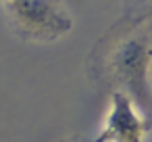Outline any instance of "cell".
<instances>
[{"label":"cell","instance_id":"cell-4","mask_svg":"<svg viewBox=\"0 0 152 142\" xmlns=\"http://www.w3.org/2000/svg\"><path fill=\"white\" fill-rule=\"evenodd\" d=\"M125 19H152V0H125Z\"/></svg>","mask_w":152,"mask_h":142},{"label":"cell","instance_id":"cell-2","mask_svg":"<svg viewBox=\"0 0 152 142\" xmlns=\"http://www.w3.org/2000/svg\"><path fill=\"white\" fill-rule=\"evenodd\" d=\"M11 32L27 44H52L67 38L75 17L65 0H13L2 4Z\"/></svg>","mask_w":152,"mask_h":142},{"label":"cell","instance_id":"cell-1","mask_svg":"<svg viewBox=\"0 0 152 142\" xmlns=\"http://www.w3.org/2000/svg\"><path fill=\"white\" fill-rule=\"evenodd\" d=\"M100 67L113 90L129 94L152 117V19L123 17L106 40Z\"/></svg>","mask_w":152,"mask_h":142},{"label":"cell","instance_id":"cell-5","mask_svg":"<svg viewBox=\"0 0 152 142\" xmlns=\"http://www.w3.org/2000/svg\"><path fill=\"white\" fill-rule=\"evenodd\" d=\"M65 142H81V140H79V138H77V136H71V138H67V140H65Z\"/></svg>","mask_w":152,"mask_h":142},{"label":"cell","instance_id":"cell-3","mask_svg":"<svg viewBox=\"0 0 152 142\" xmlns=\"http://www.w3.org/2000/svg\"><path fill=\"white\" fill-rule=\"evenodd\" d=\"M150 129L152 117L129 94L113 90L94 142H146Z\"/></svg>","mask_w":152,"mask_h":142},{"label":"cell","instance_id":"cell-6","mask_svg":"<svg viewBox=\"0 0 152 142\" xmlns=\"http://www.w3.org/2000/svg\"><path fill=\"white\" fill-rule=\"evenodd\" d=\"M7 2H13V0H0V4H7Z\"/></svg>","mask_w":152,"mask_h":142}]
</instances>
